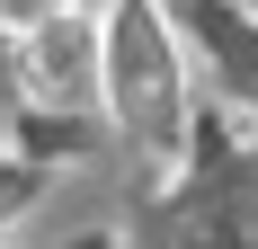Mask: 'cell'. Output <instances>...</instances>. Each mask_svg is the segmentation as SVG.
I'll use <instances>...</instances> for the list:
<instances>
[{
    "label": "cell",
    "instance_id": "1",
    "mask_svg": "<svg viewBox=\"0 0 258 249\" xmlns=\"http://www.w3.org/2000/svg\"><path fill=\"white\" fill-rule=\"evenodd\" d=\"M107 125L152 178L187 169V36L160 0L107 9Z\"/></svg>",
    "mask_w": 258,
    "mask_h": 249
},
{
    "label": "cell",
    "instance_id": "2",
    "mask_svg": "<svg viewBox=\"0 0 258 249\" xmlns=\"http://www.w3.org/2000/svg\"><path fill=\"white\" fill-rule=\"evenodd\" d=\"M18 98L36 116H89L107 107V9L72 0L18 45Z\"/></svg>",
    "mask_w": 258,
    "mask_h": 249
},
{
    "label": "cell",
    "instance_id": "3",
    "mask_svg": "<svg viewBox=\"0 0 258 249\" xmlns=\"http://www.w3.org/2000/svg\"><path fill=\"white\" fill-rule=\"evenodd\" d=\"M187 36H196V45H205V63L223 72L232 107L258 125V18L240 9V0H187Z\"/></svg>",
    "mask_w": 258,
    "mask_h": 249
},
{
    "label": "cell",
    "instance_id": "4",
    "mask_svg": "<svg viewBox=\"0 0 258 249\" xmlns=\"http://www.w3.org/2000/svg\"><path fill=\"white\" fill-rule=\"evenodd\" d=\"M72 0H0V45H27L45 18H62Z\"/></svg>",
    "mask_w": 258,
    "mask_h": 249
},
{
    "label": "cell",
    "instance_id": "5",
    "mask_svg": "<svg viewBox=\"0 0 258 249\" xmlns=\"http://www.w3.org/2000/svg\"><path fill=\"white\" fill-rule=\"evenodd\" d=\"M18 196H27V178L9 169V151H0V223H9V214H18Z\"/></svg>",
    "mask_w": 258,
    "mask_h": 249
}]
</instances>
